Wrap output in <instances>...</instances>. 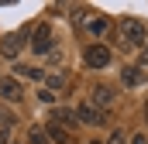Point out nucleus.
<instances>
[{"instance_id": "nucleus-3", "label": "nucleus", "mask_w": 148, "mask_h": 144, "mask_svg": "<svg viewBox=\"0 0 148 144\" xmlns=\"http://www.w3.org/2000/svg\"><path fill=\"white\" fill-rule=\"evenodd\" d=\"M107 110H100V107H93V103H79L76 107V120L79 124H107Z\"/></svg>"}, {"instance_id": "nucleus-2", "label": "nucleus", "mask_w": 148, "mask_h": 144, "mask_svg": "<svg viewBox=\"0 0 148 144\" xmlns=\"http://www.w3.org/2000/svg\"><path fill=\"white\" fill-rule=\"evenodd\" d=\"M83 62L90 65V69H107L110 65V48L107 45H86V52H83Z\"/></svg>"}, {"instance_id": "nucleus-4", "label": "nucleus", "mask_w": 148, "mask_h": 144, "mask_svg": "<svg viewBox=\"0 0 148 144\" xmlns=\"http://www.w3.org/2000/svg\"><path fill=\"white\" fill-rule=\"evenodd\" d=\"M31 38H35V41H31V48H35L38 55L52 52V28H48V24H38L35 31H31Z\"/></svg>"}, {"instance_id": "nucleus-14", "label": "nucleus", "mask_w": 148, "mask_h": 144, "mask_svg": "<svg viewBox=\"0 0 148 144\" xmlns=\"http://www.w3.org/2000/svg\"><path fill=\"white\" fill-rule=\"evenodd\" d=\"M38 100H41V103H55V93H52V89H38Z\"/></svg>"}, {"instance_id": "nucleus-8", "label": "nucleus", "mask_w": 148, "mask_h": 144, "mask_svg": "<svg viewBox=\"0 0 148 144\" xmlns=\"http://www.w3.org/2000/svg\"><path fill=\"white\" fill-rule=\"evenodd\" d=\"M0 96H3L7 103H17V100H21V82H17V79H10V75H7V79H0Z\"/></svg>"}, {"instance_id": "nucleus-9", "label": "nucleus", "mask_w": 148, "mask_h": 144, "mask_svg": "<svg viewBox=\"0 0 148 144\" xmlns=\"http://www.w3.org/2000/svg\"><path fill=\"white\" fill-rule=\"evenodd\" d=\"M110 89H107V86H97V89H93V93H90V100H86V103H93V107H100V110H107L110 107Z\"/></svg>"}, {"instance_id": "nucleus-12", "label": "nucleus", "mask_w": 148, "mask_h": 144, "mask_svg": "<svg viewBox=\"0 0 148 144\" xmlns=\"http://www.w3.org/2000/svg\"><path fill=\"white\" fill-rule=\"evenodd\" d=\"M28 144H52V141H48V134H45L41 127H31V130H28Z\"/></svg>"}, {"instance_id": "nucleus-19", "label": "nucleus", "mask_w": 148, "mask_h": 144, "mask_svg": "<svg viewBox=\"0 0 148 144\" xmlns=\"http://www.w3.org/2000/svg\"><path fill=\"white\" fill-rule=\"evenodd\" d=\"M145 52H148V48H145Z\"/></svg>"}, {"instance_id": "nucleus-5", "label": "nucleus", "mask_w": 148, "mask_h": 144, "mask_svg": "<svg viewBox=\"0 0 148 144\" xmlns=\"http://www.w3.org/2000/svg\"><path fill=\"white\" fill-rule=\"evenodd\" d=\"M21 48H24V31H14V35H7L3 41H0V52H3V58H14Z\"/></svg>"}, {"instance_id": "nucleus-1", "label": "nucleus", "mask_w": 148, "mask_h": 144, "mask_svg": "<svg viewBox=\"0 0 148 144\" xmlns=\"http://www.w3.org/2000/svg\"><path fill=\"white\" fill-rule=\"evenodd\" d=\"M121 41H124V45H131V48H141V45L148 41V28L141 24V21L127 17V21L121 24Z\"/></svg>"}, {"instance_id": "nucleus-15", "label": "nucleus", "mask_w": 148, "mask_h": 144, "mask_svg": "<svg viewBox=\"0 0 148 144\" xmlns=\"http://www.w3.org/2000/svg\"><path fill=\"white\" fill-rule=\"evenodd\" d=\"M107 144H127V141H124V134H121V130H114V134H110V141H107Z\"/></svg>"}, {"instance_id": "nucleus-16", "label": "nucleus", "mask_w": 148, "mask_h": 144, "mask_svg": "<svg viewBox=\"0 0 148 144\" xmlns=\"http://www.w3.org/2000/svg\"><path fill=\"white\" fill-rule=\"evenodd\" d=\"M131 144H148V137H145V134H138V137H131Z\"/></svg>"}, {"instance_id": "nucleus-11", "label": "nucleus", "mask_w": 148, "mask_h": 144, "mask_svg": "<svg viewBox=\"0 0 148 144\" xmlns=\"http://www.w3.org/2000/svg\"><path fill=\"white\" fill-rule=\"evenodd\" d=\"M45 134H48V141H55V144H69V134H66L59 124H48V130H45Z\"/></svg>"}, {"instance_id": "nucleus-18", "label": "nucleus", "mask_w": 148, "mask_h": 144, "mask_svg": "<svg viewBox=\"0 0 148 144\" xmlns=\"http://www.w3.org/2000/svg\"><path fill=\"white\" fill-rule=\"evenodd\" d=\"M90 144H100V141H90Z\"/></svg>"}, {"instance_id": "nucleus-7", "label": "nucleus", "mask_w": 148, "mask_h": 144, "mask_svg": "<svg viewBox=\"0 0 148 144\" xmlns=\"http://www.w3.org/2000/svg\"><path fill=\"white\" fill-rule=\"evenodd\" d=\"M79 21L86 24V31H90L93 38L107 35V28H110V21H107V17H100V14H97V17H86V14H79Z\"/></svg>"}, {"instance_id": "nucleus-13", "label": "nucleus", "mask_w": 148, "mask_h": 144, "mask_svg": "<svg viewBox=\"0 0 148 144\" xmlns=\"http://www.w3.org/2000/svg\"><path fill=\"white\" fill-rule=\"evenodd\" d=\"M17 72H21L24 79H45V72H41V69H35V65H17Z\"/></svg>"}, {"instance_id": "nucleus-17", "label": "nucleus", "mask_w": 148, "mask_h": 144, "mask_svg": "<svg viewBox=\"0 0 148 144\" xmlns=\"http://www.w3.org/2000/svg\"><path fill=\"white\" fill-rule=\"evenodd\" d=\"M145 120H148V107H145Z\"/></svg>"}, {"instance_id": "nucleus-10", "label": "nucleus", "mask_w": 148, "mask_h": 144, "mask_svg": "<svg viewBox=\"0 0 148 144\" xmlns=\"http://www.w3.org/2000/svg\"><path fill=\"white\" fill-rule=\"evenodd\" d=\"M121 82L124 86H141L145 82V72L138 69V65H127V69H121Z\"/></svg>"}, {"instance_id": "nucleus-6", "label": "nucleus", "mask_w": 148, "mask_h": 144, "mask_svg": "<svg viewBox=\"0 0 148 144\" xmlns=\"http://www.w3.org/2000/svg\"><path fill=\"white\" fill-rule=\"evenodd\" d=\"M52 124H59L62 130H66V127H76V124H79V120H76V110L73 107H55L52 110Z\"/></svg>"}]
</instances>
